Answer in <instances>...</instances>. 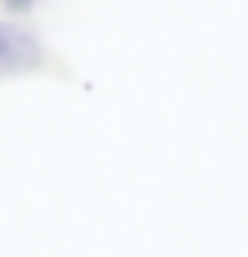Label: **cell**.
I'll return each mask as SVG.
<instances>
[{
	"mask_svg": "<svg viewBox=\"0 0 248 257\" xmlns=\"http://www.w3.org/2000/svg\"><path fill=\"white\" fill-rule=\"evenodd\" d=\"M47 69V47L22 22H0V77H18V73H39Z\"/></svg>",
	"mask_w": 248,
	"mask_h": 257,
	"instance_id": "1",
	"label": "cell"
},
{
	"mask_svg": "<svg viewBox=\"0 0 248 257\" xmlns=\"http://www.w3.org/2000/svg\"><path fill=\"white\" fill-rule=\"evenodd\" d=\"M5 5V13H13V18H26L30 9H35V0H0Z\"/></svg>",
	"mask_w": 248,
	"mask_h": 257,
	"instance_id": "2",
	"label": "cell"
}]
</instances>
